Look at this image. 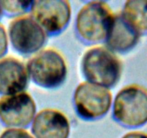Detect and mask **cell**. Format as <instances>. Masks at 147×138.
<instances>
[{
  "label": "cell",
  "mask_w": 147,
  "mask_h": 138,
  "mask_svg": "<svg viewBox=\"0 0 147 138\" xmlns=\"http://www.w3.org/2000/svg\"><path fill=\"white\" fill-rule=\"evenodd\" d=\"M3 14H4V13H3V10H2V8H1V4H0V19L1 18V17L3 16Z\"/></svg>",
  "instance_id": "17"
},
{
  "label": "cell",
  "mask_w": 147,
  "mask_h": 138,
  "mask_svg": "<svg viewBox=\"0 0 147 138\" xmlns=\"http://www.w3.org/2000/svg\"><path fill=\"white\" fill-rule=\"evenodd\" d=\"M37 112L35 101L27 91L0 97V122L7 127L25 129Z\"/></svg>",
  "instance_id": "8"
},
{
  "label": "cell",
  "mask_w": 147,
  "mask_h": 138,
  "mask_svg": "<svg viewBox=\"0 0 147 138\" xmlns=\"http://www.w3.org/2000/svg\"><path fill=\"white\" fill-rule=\"evenodd\" d=\"M30 79L36 85L54 89L64 83L68 66L64 55L57 48L43 47L33 54L26 63Z\"/></svg>",
  "instance_id": "2"
},
{
  "label": "cell",
  "mask_w": 147,
  "mask_h": 138,
  "mask_svg": "<svg viewBox=\"0 0 147 138\" xmlns=\"http://www.w3.org/2000/svg\"><path fill=\"white\" fill-rule=\"evenodd\" d=\"M80 69L86 80L109 89L114 87L123 73V62L105 45H95L83 53Z\"/></svg>",
  "instance_id": "1"
},
{
  "label": "cell",
  "mask_w": 147,
  "mask_h": 138,
  "mask_svg": "<svg viewBox=\"0 0 147 138\" xmlns=\"http://www.w3.org/2000/svg\"><path fill=\"white\" fill-rule=\"evenodd\" d=\"M113 118L121 126L130 129L147 124V89L138 83L122 87L113 99Z\"/></svg>",
  "instance_id": "4"
},
{
  "label": "cell",
  "mask_w": 147,
  "mask_h": 138,
  "mask_svg": "<svg viewBox=\"0 0 147 138\" xmlns=\"http://www.w3.org/2000/svg\"><path fill=\"white\" fill-rule=\"evenodd\" d=\"M9 41L22 55H33L42 49L48 34L30 13L12 17L7 29Z\"/></svg>",
  "instance_id": "6"
},
{
  "label": "cell",
  "mask_w": 147,
  "mask_h": 138,
  "mask_svg": "<svg viewBox=\"0 0 147 138\" xmlns=\"http://www.w3.org/2000/svg\"><path fill=\"white\" fill-rule=\"evenodd\" d=\"M121 138H147V132L138 130L130 131L123 135Z\"/></svg>",
  "instance_id": "16"
},
{
  "label": "cell",
  "mask_w": 147,
  "mask_h": 138,
  "mask_svg": "<svg viewBox=\"0 0 147 138\" xmlns=\"http://www.w3.org/2000/svg\"><path fill=\"white\" fill-rule=\"evenodd\" d=\"M29 12L48 35H57L68 26L72 7L67 0H36Z\"/></svg>",
  "instance_id": "7"
},
{
  "label": "cell",
  "mask_w": 147,
  "mask_h": 138,
  "mask_svg": "<svg viewBox=\"0 0 147 138\" xmlns=\"http://www.w3.org/2000/svg\"><path fill=\"white\" fill-rule=\"evenodd\" d=\"M129 24L140 34L147 35V0H129L121 10Z\"/></svg>",
  "instance_id": "12"
},
{
  "label": "cell",
  "mask_w": 147,
  "mask_h": 138,
  "mask_svg": "<svg viewBox=\"0 0 147 138\" xmlns=\"http://www.w3.org/2000/svg\"><path fill=\"white\" fill-rule=\"evenodd\" d=\"M32 1L9 0L0 1L3 13L10 17H17L27 14L30 12Z\"/></svg>",
  "instance_id": "13"
},
{
  "label": "cell",
  "mask_w": 147,
  "mask_h": 138,
  "mask_svg": "<svg viewBox=\"0 0 147 138\" xmlns=\"http://www.w3.org/2000/svg\"><path fill=\"white\" fill-rule=\"evenodd\" d=\"M113 94L110 89L84 80L75 89L73 106L79 117L94 121L106 116L111 109Z\"/></svg>",
  "instance_id": "5"
},
{
  "label": "cell",
  "mask_w": 147,
  "mask_h": 138,
  "mask_svg": "<svg viewBox=\"0 0 147 138\" xmlns=\"http://www.w3.org/2000/svg\"><path fill=\"white\" fill-rule=\"evenodd\" d=\"M0 138H34V137L24 128L7 127L1 132Z\"/></svg>",
  "instance_id": "14"
},
{
  "label": "cell",
  "mask_w": 147,
  "mask_h": 138,
  "mask_svg": "<svg viewBox=\"0 0 147 138\" xmlns=\"http://www.w3.org/2000/svg\"><path fill=\"white\" fill-rule=\"evenodd\" d=\"M141 37L119 11L114 12L104 43L115 53H126L139 44Z\"/></svg>",
  "instance_id": "11"
},
{
  "label": "cell",
  "mask_w": 147,
  "mask_h": 138,
  "mask_svg": "<svg viewBox=\"0 0 147 138\" xmlns=\"http://www.w3.org/2000/svg\"><path fill=\"white\" fill-rule=\"evenodd\" d=\"M9 41L7 30L5 26L0 22V58L4 57L8 51Z\"/></svg>",
  "instance_id": "15"
},
{
  "label": "cell",
  "mask_w": 147,
  "mask_h": 138,
  "mask_svg": "<svg viewBox=\"0 0 147 138\" xmlns=\"http://www.w3.org/2000/svg\"><path fill=\"white\" fill-rule=\"evenodd\" d=\"M30 80L26 63L11 55L0 58L1 96L26 91Z\"/></svg>",
  "instance_id": "10"
},
{
  "label": "cell",
  "mask_w": 147,
  "mask_h": 138,
  "mask_svg": "<svg viewBox=\"0 0 147 138\" xmlns=\"http://www.w3.org/2000/svg\"><path fill=\"white\" fill-rule=\"evenodd\" d=\"M70 130L67 115L55 108L40 109L31 124V133L34 138H69Z\"/></svg>",
  "instance_id": "9"
},
{
  "label": "cell",
  "mask_w": 147,
  "mask_h": 138,
  "mask_svg": "<svg viewBox=\"0 0 147 138\" xmlns=\"http://www.w3.org/2000/svg\"><path fill=\"white\" fill-rule=\"evenodd\" d=\"M114 12L104 1H86L78 10L75 21L78 37L86 44L104 43Z\"/></svg>",
  "instance_id": "3"
}]
</instances>
